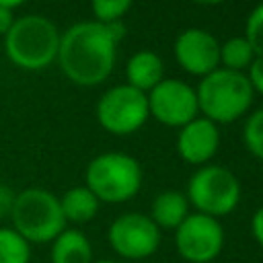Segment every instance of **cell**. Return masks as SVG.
<instances>
[{"label":"cell","instance_id":"30bf717a","mask_svg":"<svg viewBox=\"0 0 263 263\" xmlns=\"http://www.w3.org/2000/svg\"><path fill=\"white\" fill-rule=\"evenodd\" d=\"M146 99L148 113L168 127H183L199 113L195 88L179 78H162Z\"/></svg>","mask_w":263,"mask_h":263},{"label":"cell","instance_id":"2e32d148","mask_svg":"<svg viewBox=\"0 0 263 263\" xmlns=\"http://www.w3.org/2000/svg\"><path fill=\"white\" fill-rule=\"evenodd\" d=\"M189 216V201L181 191H162L154 197L150 220L162 230H175Z\"/></svg>","mask_w":263,"mask_h":263},{"label":"cell","instance_id":"ffe728a7","mask_svg":"<svg viewBox=\"0 0 263 263\" xmlns=\"http://www.w3.org/2000/svg\"><path fill=\"white\" fill-rule=\"evenodd\" d=\"M134 0H90V10L97 23H115L129 10Z\"/></svg>","mask_w":263,"mask_h":263},{"label":"cell","instance_id":"4fadbf2b","mask_svg":"<svg viewBox=\"0 0 263 263\" xmlns=\"http://www.w3.org/2000/svg\"><path fill=\"white\" fill-rule=\"evenodd\" d=\"M92 245L80 228H64L49 242V263H92Z\"/></svg>","mask_w":263,"mask_h":263},{"label":"cell","instance_id":"603a6c76","mask_svg":"<svg viewBox=\"0 0 263 263\" xmlns=\"http://www.w3.org/2000/svg\"><path fill=\"white\" fill-rule=\"evenodd\" d=\"M14 197H16V191H12L8 185L0 183V220L10 218V212H12V205H14Z\"/></svg>","mask_w":263,"mask_h":263},{"label":"cell","instance_id":"cb8c5ba5","mask_svg":"<svg viewBox=\"0 0 263 263\" xmlns=\"http://www.w3.org/2000/svg\"><path fill=\"white\" fill-rule=\"evenodd\" d=\"M251 232H253V238L257 240V245L263 247V205L251 218Z\"/></svg>","mask_w":263,"mask_h":263},{"label":"cell","instance_id":"5bb4252c","mask_svg":"<svg viewBox=\"0 0 263 263\" xmlns=\"http://www.w3.org/2000/svg\"><path fill=\"white\" fill-rule=\"evenodd\" d=\"M125 78L127 84L142 90V92H150L162 78H164V66L162 60L148 49H140L136 51L127 64H125Z\"/></svg>","mask_w":263,"mask_h":263},{"label":"cell","instance_id":"8992f818","mask_svg":"<svg viewBox=\"0 0 263 263\" xmlns=\"http://www.w3.org/2000/svg\"><path fill=\"white\" fill-rule=\"evenodd\" d=\"M185 197L199 214L222 218L236 210L240 201V181L224 166L203 164L191 175Z\"/></svg>","mask_w":263,"mask_h":263},{"label":"cell","instance_id":"ba28073f","mask_svg":"<svg viewBox=\"0 0 263 263\" xmlns=\"http://www.w3.org/2000/svg\"><path fill=\"white\" fill-rule=\"evenodd\" d=\"M107 240L115 255L129 261H142L158 251L160 228L150 220V216L140 212H127L117 216L109 224Z\"/></svg>","mask_w":263,"mask_h":263},{"label":"cell","instance_id":"7402d4cb","mask_svg":"<svg viewBox=\"0 0 263 263\" xmlns=\"http://www.w3.org/2000/svg\"><path fill=\"white\" fill-rule=\"evenodd\" d=\"M249 70V82H251V88L253 92L257 90L259 95H263V58L261 55H255V60L251 62V66L247 68Z\"/></svg>","mask_w":263,"mask_h":263},{"label":"cell","instance_id":"6da1fadb","mask_svg":"<svg viewBox=\"0 0 263 263\" xmlns=\"http://www.w3.org/2000/svg\"><path fill=\"white\" fill-rule=\"evenodd\" d=\"M121 21H82L60 35L58 64L68 80L78 86H97L109 78L115 66V49L123 39Z\"/></svg>","mask_w":263,"mask_h":263},{"label":"cell","instance_id":"8fae6325","mask_svg":"<svg viewBox=\"0 0 263 263\" xmlns=\"http://www.w3.org/2000/svg\"><path fill=\"white\" fill-rule=\"evenodd\" d=\"M175 60L193 76H208L220 66V43L205 29H185L175 39Z\"/></svg>","mask_w":263,"mask_h":263},{"label":"cell","instance_id":"5b68a950","mask_svg":"<svg viewBox=\"0 0 263 263\" xmlns=\"http://www.w3.org/2000/svg\"><path fill=\"white\" fill-rule=\"evenodd\" d=\"M84 185L101 203H123L142 187V166L125 152H103L84 171Z\"/></svg>","mask_w":263,"mask_h":263},{"label":"cell","instance_id":"d6986e66","mask_svg":"<svg viewBox=\"0 0 263 263\" xmlns=\"http://www.w3.org/2000/svg\"><path fill=\"white\" fill-rule=\"evenodd\" d=\"M242 140H245L247 150L255 158L263 160V107L257 109L253 115H249L245 129H242Z\"/></svg>","mask_w":263,"mask_h":263},{"label":"cell","instance_id":"52a82bcc","mask_svg":"<svg viewBox=\"0 0 263 263\" xmlns=\"http://www.w3.org/2000/svg\"><path fill=\"white\" fill-rule=\"evenodd\" d=\"M148 99L146 92L129 86L117 84L103 92L97 103L99 125L115 136H127L138 132L148 119Z\"/></svg>","mask_w":263,"mask_h":263},{"label":"cell","instance_id":"3957f363","mask_svg":"<svg viewBox=\"0 0 263 263\" xmlns=\"http://www.w3.org/2000/svg\"><path fill=\"white\" fill-rule=\"evenodd\" d=\"M197 109L214 123H230L247 113L253 103V88L242 72L216 68L201 78L197 90Z\"/></svg>","mask_w":263,"mask_h":263},{"label":"cell","instance_id":"7a4b0ae2","mask_svg":"<svg viewBox=\"0 0 263 263\" xmlns=\"http://www.w3.org/2000/svg\"><path fill=\"white\" fill-rule=\"evenodd\" d=\"M58 27L43 14H25L4 35L6 58L21 70H43L58 58Z\"/></svg>","mask_w":263,"mask_h":263},{"label":"cell","instance_id":"9a60e30c","mask_svg":"<svg viewBox=\"0 0 263 263\" xmlns=\"http://www.w3.org/2000/svg\"><path fill=\"white\" fill-rule=\"evenodd\" d=\"M60 208L64 214L66 224H86L90 222L101 208V201L95 197V193L86 185H76L70 187L62 197H60Z\"/></svg>","mask_w":263,"mask_h":263},{"label":"cell","instance_id":"e0dca14e","mask_svg":"<svg viewBox=\"0 0 263 263\" xmlns=\"http://www.w3.org/2000/svg\"><path fill=\"white\" fill-rule=\"evenodd\" d=\"M31 247L12 226H0V263H31Z\"/></svg>","mask_w":263,"mask_h":263},{"label":"cell","instance_id":"d4e9b609","mask_svg":"<svg viewBox=\"0 0 263 263\" xmlns=\"http://www.w3.org/2000/svg\"><path fill=\"white\" fill-rule=\"evenodd\" d=\"M14 14H12V10L10 8H2L0 6V35L4 37L8 31H10V27L14 25Z\"/></svg>","mask_w":263,"mask_h":263},{"label":"cell","instance_id":"4316f807","mask_svg":"<svg viewBox=\"0 0 263 263\" xmlns=\"http://www.w3.org/2000/svg\"><path fill=\"white\" fill-rule=\"evenodd\" d=\"M193 2H197V4H201V6H216V4H222V2H226V0H193Z\"/></svg>","mask_w":263,"mask_h":263},{"label":"cell","instance_id":"277c9868","mask_svg":"<svg viewBox=\"0 0 263 263\" xmlns=\"http://www.w3.org/2000/svg\"><path fill=\"white\" fill-rule=\"evenodd\" d=\"M10 222L29 245H49L66 228L60 197L43 187H27L16 193Z\"/></svg>","mask_w":263,"mask_h":263},{"label":"cell","instance_id":"484cf974","mask_svg":"<svg viewBox=\"0 0 263 263\" xmlns=\"http://www.w3.org/2000/svg\"><path fill=\"white\" fill-rule=\"evenodd\" d=\"M27 0H0V6L2 8H10V10H14L16 6H21V4H25Z\"/></svg>","mask_w":263,"mask_h":263},{"label":"cell","instance_id":"9c48e42d","mask_svg":"<svg viewBox=\"0 0 263 263\" xmlns=\"http://www.w3.org/2000/svg\"><path fill=\"white\" fill-rule=\"evenodd\" d=\"M177 253L187 263H210L224 247V228L218 218L205 214H189L175 228Z\"/></svg>","mask_w":263,"mask_h":263},{"label":"cell","instance_id":"7c38bea8","mask_svg":"<svg viewBox=\"0 0 263 263\" xmlns=\"http://www.w3.org/2000/svg\"><path fill=\"white\" fill-rule=\"evenodd\" d=\"M220 146L218 125L205 117H195L185 123L177 136V152L189 164H205Z\"/></svg>","mask_w":263,"mask_h":263},{"label":"cell","instance_id":"ac0fdd59","mask_svg":"<svg viewBox=\"0 0 263 263\" xmlns=\"http://www.w3.org/2000/svg\"><path fill=\"white\" fill-rule=\"evenodd\" d=\"M255 60V51L245 37H230L220 45V64L226 70L242 72Z\"/></svg>","mask_w":263,"mask_h":263},{"label":"cell","instance_id":"44dd1931","mask_svg":"<svg viewBox=\"0 0 263 263\" xmlns=\"http://www.w3.org/2000/svg\"><path fill=\"white\" fill-rule=\"evenodd\" d=\"M245 39L253 47L255 55L263 58V2L257 4L245 23Z\"/></svg>","mask_w":263,"mask_h":263},{"label":"cell","instance_id":"83f0119b","mask_svg":"<svg viewBox=\"0 0 263 263\" xmlns=\"http://www.w3.org/2000/svg\"><path fill=\"white\" fill-rule=\"evenodd\" d=\"M92 263H117V261H113V259H99V261H92Z\"/></svg>","mask_w":263,"mask_h":263}]
</instances>
